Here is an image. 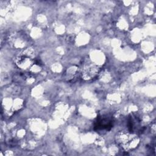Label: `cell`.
<instances>
[{
	"label": "cell",
	"instance_id": "1",
	"mask_svg": "<svg viewBox=\"0 0 156 156\" xmlns=\"http://www.w3.org/2000/svg\"><path fill=\"white\" fill-rule=\"evenodd\" d=\"M116 143L125 151H130L136 147L139 139L136 133L121 131L116 136Z\"/></svg>",
	"mask_w": 156,
	"mask_h": 156
},
{
	"label": "cell",
	"instance_id": "2",
	"mask_svg": "<svg viewBox=\"0 0 156 156\" xmlns=\"http://www.w3.org/2000/svg\"><path fill=\"white\" fill-rule=\"evenodd\" d=\"M114 119L112 115L104 114L97 117L94 122V128L97 131L110 130L113 126Z\"/></svg>",
	"mask_w": 156,
	"mask_h": 156
},
{
	"label": "cell",
	"instance_id": "3",
	"mask_svg": "<svg viewBox=\"0 0 156 156\" xmlns=\"http://www.w3.org/2000/svg\"><path fill=\"white\" fill-rule=\"evenodd\" d=\"M128 127L129 132L134 133L141 132V131H143L141 119L138 115L135 113L131 114L129 118Z\"/></svg>",
	"mask_w": 156,
	"mask_h": 156
},
{
	"label": "cell",
	"instance_id": "4",
	"mask_svg": "<svg viewBox=\"0 0 156 156\" xmlns=\"http://www.w3.org/2000/svg\"><path fill=\"white\" fill-rule=\"evenodd\" d=\"M98 73V68L93 65H87L83 67V73L87 79H91L95 76ZM82 73V74H83Z\"/></svg>",
	"mask_w": 156,
	"mask_h": 156
}]
</instances>
